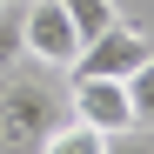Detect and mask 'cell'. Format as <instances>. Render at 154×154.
I'll list each match as a JSON object with an SVG mask.
<instances>
[{
	"label": "cell",
	"mask_w": 154,
	"mask_h": 154,
	"mask_svg": "<svg viewBox=\"0 0 154 154\" xmlns=\"http://www.w3.org/2000/svg\"><path fill=\"white\" fill-rule=\"evenodd\" d=\"M100 141H107V134H100V127H87V121H54V127H47V141H40V154H100Z\"/></svg>",
	"instance_id": "5b68a950"
},
{
	"label": "cell",
	"mask_w": 154,
	"mask_h": 154,
	"mask_svg": "<svg viewBox=\"0 0 154 154\" xmlns=\"http://www.w3.org/2000/svg\"><path fill=\"white\" fill-rule=\"evenodd\" d=\"M127 107H134V127H154V54L127 74Z\"/></svg>",
	"instance_id": "52a82bcc"
},
{
	"label": "cell",
	"mask_w": 154,
	"mask_h": 154,
	"mask_svg": "<svg viewBox=\"0 0 154 154\" xmlns=\"http://www.w3.org/2000/svg\"><path fill=\"white\" fill-rule=\"evenodd\" d=\"M20 47H27L34 67L67 74L74 54H81V34H74V20L60 14V0H27V7H20Z\"/></svg>",
	"instance_id": "7a4b0ae2"
},
{
	"label": "cell",
	"mask_w": 154,
	"mask_h": 154,
	"mask_svg": "<svg viewBox=\"0 0 154 154\" xmlns=\"http://www.w3.org/2000/svg\"><path fill=\"white\" fill-rule=\"evenodd\" d=\"M147 54H154V40H147V34H134L127 20H114L107 34H94L81 54H74V67H67V74H74V81H127Z\"/></svg>",
	"instance_id": "3957f363"
},
{
	"label": "cell",
	"mask_w": 154,
	"mask_h": 154,
	"mask_svg": "<svg viewBox=\"0 0 154 154\" xmlns=\"http://www.w3.org/2000/svg\"><path fill=\"white\" fill-rule=\"evenodd\" d=\"M27 60V47H20V0H7L0 7V74Z\"/></svg>",
	"instance_id": "ba28073f"
},
{
	"label": "cell",
	"mask_w": 154,
	"mask_h": 154,
	"mask_svg": "<svg viewBox=\"0 0 154 154\" xmlns=\"http://www.w3.org/2000/svg\"><path fill=\"white\" fill-rule=\"evenodd\" d=\"M0 7H7V0H0Z\"/></svg>",
	"instance_id": "30bf717a"
},
{
	"label": "cell",
	"mask_w": 154,
	"mask_h": 154,
	"mask_svg": "<svg viewBox=\"0 0 154 154\" xmlns=\"http://www.w3.org/2000/svg\"><path fill=\"white\" fill-rule=\"evenodd\" d=\"M60 14L74 20V34H81V47H87L94 34H107L114 20H121V7H114V0H60Z\"/></svg>",
	"instance_id": "8992f818"
},
{
	"label": "cell",
	"mask_w": 154,
	"mask_h": 154,
	"mask_svg": "<svg viewBox=\"0 0 154 154\" xmlns=\"http://www.w3.org/2000/svg\"><path fill=\"white\" fill-rule=\"evenodd\" d=\"M67 107H74V121L100 127V134H127V127H134L127 81H74V87H67Z\"/></svg>",
	"instance_id": "277c9868"
},
{
	"label": "cell",
	"mask_w": 154,
	"mask_h": 154,
	"mask_svg": "<svg viewBox=\"0 0 154 154\" xmlns=\"http://www.w3.org/2000/svg\"><path fill=\"white\" fill-rule=\"evenodd\" d=\"M100 154H154V141L141 134V127H127V134H107V141H100Z\"/></svg>",
	"instance_id": "9c48e42d"
},
{
	"label": "cell",
	"mask_w": 154,
	"mask_h": 154,
	"mask_svg": "<svg viewBox=\"0 0 154 154\" xmlns=\"http://www.w3.org/2000/svg\"><path fill=\"white\" fill-rule=\"evenodd\" d=\"M54 67H7L0 74V154H40L47 127L60 121Z\"/></svg>",
	"instance_id": "6da1fadb"
}]
</instances>
